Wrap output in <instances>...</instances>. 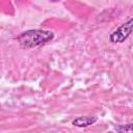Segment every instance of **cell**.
I'll return each mask as SVG.
<instances>
[{
  "instance_id": "obj_1",
  "label": "cell",
  "mask_w": 133,
  "mask_h": 133,
  "mask_svg": "<svg viewBox=\"0 0 133 133\" xmlns=\"http://www.w3.org/2000/svg\"><path fill=\"white\" fill-rule=\"evenodd\" d=\"M54 37L53 32L48 30L32 29L22 32L18 36V42L24 48H34L52 41Z\"/></svg>"
},
{
  "instance_id": "obj_2",
  "label": "cell",
  "mask_w": 133,
  "mask_h": 133,
  "mask_svg": "<svg viewBox=\"0 0 133 133\" xmlns=\"http://www.w3.org/2000/svg\"><path fill=\"white\" fill-rule=\"evenodd\" d=\"M133 27V20L130 19L128 22L122 24L118 28H116L109 36L110 42L112 43H123L132 32Z\"/></svg>"
},
{
  "instance_id": "obj_3",
  "label": "cell",
  "mask_w": 133,
  "mask_h": 133,
  "mask_svg": "<svg viewBox=\"0 0 133 133\" xmlns=\"http://www.w3.org/2000/svg\"><path fill=\"white\" fill-rule=\"evenodd\" d=\"M97 117L96 116H79L77 118H75L73 121V125L76 127H87L89 125H92L94 123L97 122Z\"/></svg>"
},
{
  "instance_id": "obj_4",
  "label": "cell",
  "mask_w": 133,
  "mask_h": 133,
  "mask_svg": "<svg viewBox=\"0 0 133 133\" xmlns=\"http://www.w3.org/2000/svg\"><path fill=\"white\" fill-rule=\"evenodd\" d=\"M114 129L118 133H132V124H127V125H117L114 127Z\"/></svg>"
}]
</instances>
